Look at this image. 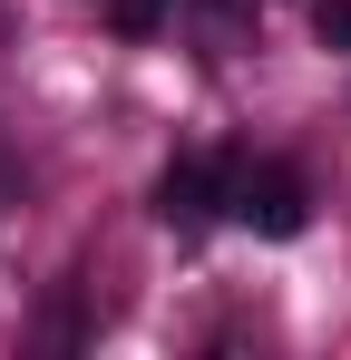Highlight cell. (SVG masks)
<instances>
[{
  "instance_id": "obj_1",
  "label": "cell",
  "mask_w": 351,
  "mask_h": 360,
  "mask_svg": "<svg viewBox=\"0 0 351 360\" xmlns=\"http://www.w3.org/2000/svg\"><path fill=\"white\" fill-rule=\"evenodd\" d=\"M225 214L234 224H254V234H273V243H292L302 224H312V185L292 176V166H254V156H234V195H225Z\"/></svg>"
},
{
  "instance_id": "obj_3",
  "label": "cell",
  "mask_w": 351,
  "mask_h": 360,
  "mask_svg": "<svg viewBox=\"0 0 351 360\" xmlns=\"http://www.w3.org/2000/svg\"><path fill=\"white\" fill-rule=\"evenodd\" d=\"M98 10H108V30H117V39H156L176 0H98Z\"/></svg>"
},
{
  "instance_id": "obj_4",
  "label": "cell",
  "mask_w": 351,
  "mask_h": 360,
  "mask_svg": "<svg viewBox=\"0 0 351 360\" xmlns=\"http://www.w3.org/2000/svg\"><path fill=\"white\" fill-rule=\"evenodd\" d=\"M312 30H322V49L351 59V0H312Z\"/></svg>"
},
{
  "instance_id": "obj_2",
  "label": "cell",
  "mask_w": 351,
  "mask_h": 360,
  "mask_svg": "<svg viewBox=\"0 0 351 360\" xmlns=\"http://www.w3.org/2000/svg\"><path fill=\"white\" fill-rule=\"evenodd\" d=\"M225 195H234V156H176L156 176V214L166 224H215Z\"/></svg>"
}]
</instances>
